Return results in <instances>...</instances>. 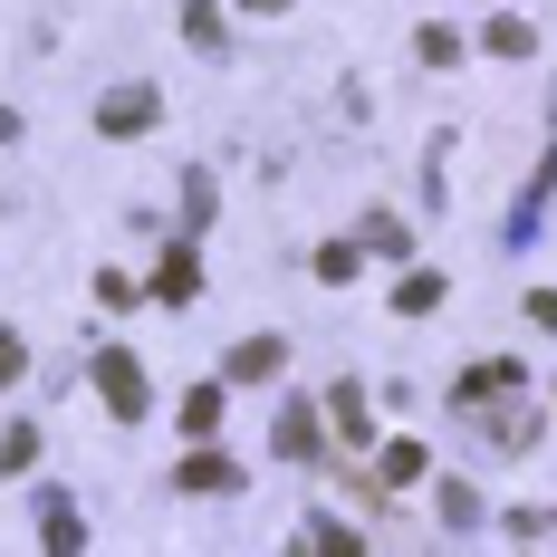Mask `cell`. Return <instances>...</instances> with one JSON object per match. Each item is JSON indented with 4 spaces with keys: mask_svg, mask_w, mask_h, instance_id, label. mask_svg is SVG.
Wrapping results in <instances>:
<instances>
[{
    "mask_svg": "<svg viewBox=\"0 0 557 557\" xmlns=\"http://www.w3.org/2000/svg\"><path fill=\"white\" fill-rule=\"evenodd\" d=\"M509 385H519V366H471L451 394H461V404H481V394H509Z\"/></svg>",
    "mask_w": 557,
    "mask_h": 557,
    "instance_id": "cell-9",
    "label": "cell"
},
{
    "mask_svg": "<svg viewBox=\"0 0 557 557\" xmlns=\"http://www.w3.org/2000/svg\"><path fill=\"white\" fill-rule=\"evenodd\" d=\"M413 49H423V67H451V58H461V39H451V29H423Z\"/></svg>",
    "mask_w": 557,
    "mask_h": 557,
    "instance_id": "cell-18",
    "label": "cell"
},
{
    "mask_svg": "<svg viewBox=\"0 0 557 557\" xmlns=\"http://www.w3.org/2000/svg\"><path fill=\"white\" fill-rule=\"evenodd\" d=\"M222 423V385H202V394H183V433H212Z\"/></svg>",
    "mask_w": 557,
    "mask_h": 557,
    "instance_id": "cell-12",
    "label": "cell"
},
{
    "mask_svg": "<svg viewBox=\"0 0 557 557\" xmlns=\"http://www.w3.org/2000/svg\"><path fill=\"white\" fill-rule=\"evenodd\" d=\"M183 39L222 58V39H231V29H222V10H212V0H183Z\"/></svg>",
    "mask_w": 557,
    "mask_h": 557,
    "instance_id": "cell-8",
    "label": "cell"
},
{
    "mask_svg": "<svg viewBox=\"0 0 557 557\" xmlns=\"http://www.w3.org/2000/svg\"><path fill=\"white\" fill-rule=\"evenodd\" d=\"M278 451H288V461H318V413H308V404L278 413Z\"/></svg>",
    "mask_w": 557,
    "mask_h": 557,
    "instance_id": "cell-7",
    "label": "cell"
},
{
    "mask_svg": "<svg viewBox=\"0 0 557 557\" xmlns=\"http://www.w3.org/2000/svg\"><path fill=\"white\" fill-rule=\"evenodd\" d=\"M394 308H413V318H423V308H443V278H433V270L394 278Z\"/></svg>",
    "mask_w": 557,
    "mask_h": 557,
    "instance_id": "cell-10",
    "label": "cell"
},
{
    "mask_svg": "<svg viewBox=\"0 0 557 557\" xmlns=\"http://www.w3.org/2000/svg\"><path fill=\"white\" fill-rule=\"evenodd\" d=\"M278 356H288L278 336H240V346L222 356V375H231V385H270V375H278Z\"/></svg>",
    "mask_w": 557,
    "mask_h": 557,
    "instance_id": "cell-3",
    "label": "cell"
},
{
    "mask_svg": "<svg viewBox=\"0 0 557 557\" xmlns=\"http://www.w3.org/2000/svg\"><path fill=\"white\" fill-rule=\"evenodd\" d=\"M97 394H107L115 423H135V413H145V366H135L125 346H107V356H97Z\"/></svg>",
    "mask_w": 557,
    "mask_h": 557,
    "instance_id": "cell-1",
    "label": "cell"
},
{
    "mask_svg": "<svg viewBox=\"0 0 557 557\" xmlns=\"http://www.w3.org/2000/svg\"><path fill=\"white\" fill-rule=\"evenodd\" d=\"M173 481H183V491H240V471H231L222 451H193V461H183Z\"/></svg>",
    "mask_w": 557,
    "mask_h": 557,
    "instance_id": "cell-6",
    "label": "cell"
},
{
    "mask_svg": "<svg viewBox=\"0 0 557 557\" xmlns=\"http://www.w3.org/2000/svg\"><path fill=\"white\" fill-rule=\"evenodd\" d=\"M154 125V87H115V97H97V135H145Z\"/></svg>",
    "mask_w": 557,
    "mask_h": 557,
    "instance_id": "cell-2",
    "label": "cell"
},
{
    "mask_svg": "<svg viewBox=\"0 0 557 557\" xmlns=\"http://www.w3.org/2000/svg\"><path fill=\"white\" fill-rule=\"evenodd\" d=\"M385 481H423V443H394L385 451Z\"/></svg>",
    "mask_w": 557,
    "mask_h": 557,
    "instance_id": "cell-17",
    "label": "cell"
},
{
    "mask_svg": "<svg viewBox=\"0 0 557 557\" xmlns=\"http://www.w3.org/2000/svg\"><path fill=\"white\" fill-rule=\"evenodd\" d=\"M39 539H49V557H77V548H87V519H77V500H58V491H49V500H39Z\"/></svg>",
    "mask_w": 557,
    "mask_h": 557,
    "instance_id": "cell-5",
    "label": "cell"
},
{
    "mask_svg": "<svg viewBox=\"0 0 557 557\" xmlns=\"http://www.w3.org/2000/svg\"><path fill=\"white\" fill-rule=\"evenodd\" d=\"M336 433H346V443H375V433H366V394H356V385H336Z\"/></svg>",
    "mask_w": 557,
    "mask_h": 557,
    "instance_id": "cell-13",
    "label": "cell"
},
{
    "mask_svg": "<svg viewBox=\"0 0 557 557\" xmlns=\"http://www.w3.org/2000/svg\"><path fill=\"white\" fill-rule=\"evenodd\" d=\"M154 298H164V308H193V298H202V260H193L183 240H173L164 270H154Z\"/></svg>",
    "mask_w": 557,
    "mask_h": 557,
    "instance_id": "cell-4",
    "label": "cell"
},
{
    "mask_svg": "<svg viewBox=\"0 0 557 557\" xmlns=\"http://www.w3.org/2000/svg\"><path fill=\"white\" fill-rule=\"evenodd\" d=\"M481 49H491V58H529L539 39H529V20H491V39H481Z\"/></svg>",
    "mask_w": 557,
    "mask_h": 557,
    "instance_id": "cell-11",
    "label": "cell"
},
{
    "mask_svg": "<svg viewBox=\"0 0 557 557\" xmlns=\"http://www.w3.org/2000/svg\"><path fill=\"white\" fill-rule=\"evenodd\" d=\"M250 10H288V0H250Z\"/></svg>",
    "mask_w": 557,
    "mask_h": 557,
    "instance_id": "cell-21",
    "label": "cell"
},
{
    "mask_svg": "<svg viewBox=\"0 0 557 557\" xmlns=\"http://www.w3.org/2000/svg\"><path fill=\"white\" fill-rule=\"evenodd\" d=\"M29 461H39V433H29V423H20V433H0V481H10V471H29Z\"/></svg>",
    "mask_w": 557,
    "mask_h": 557,
    "instance_id": "cell-14",
    "label": "cell"
},
{
    "mask_svg": "<svg viewBox=\"0 0 557 557\" xmlns=\"http://www.w3.org/2000/svg\"><path fill=\"white\" fill-rule=\"evenodd\" d=\"M10 135H20V115H10V107H0V145H10Z\"/></svg>",
    "mask_w": 557,
    "mask_h": 557,
    "instance_id": "cell-20",
    "label": "cell"
},
{
    "mask_svg": "<svg viewBox=\"0 0 557 557\" xmlns=\"http://www.w3.org/2000/svg\"><path fill=\"white\" fill-rule=\"evenodd\" d=\"M443 519H451V529H471V519H481V500H471V481H443Z\"/></svg>",
    "mask_w": 557,
    "mask_h": 557,
    "instance_id": "cell-16",
    "label": "cell"
},
{
    "mask_svg": "<svg viewBox=\"0 0 557 557\" xmlns=\"http://www.w3.org/2000/svg\"><path fill=\"white\" fill-rule=\"evenodd\" d=\"M0 385H20V336L0 327Z\"/></svg>",
    "mask_w": 557,
    "mask_h": 557,
    "instance_id": "cell-19",
    "label": "cell"
},
{
    "mask_svg": "<svg viewBox=\"0 0 557 557\" xmlns=\"http://www.w3.org/2000/svg\"><path fill=\"white\" fill-rule=\"evenodd\" d=\"M318 557H366V539H356L346 519H318Z\"/></svg>",
    "mask_w": 557,
    "mask_h": 557,
    "instance_id": "cell-15",
    "label": "cell"
}]
</instances>
